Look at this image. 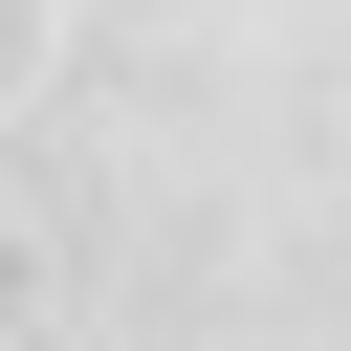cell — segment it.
<instances>
[{
    "label": "cell",
    "mask_w": 351,
    "mask_h": 351,
    "mask_svg": "<svg viewBox=\"0 0 351 351\" xmlns=\"http://www.w3.org/2000/svg\"><path fill=\"white\" fill-rule=\"evenodd\" d=\"M0 351H22V263H0Z\"/></svg>",
    "instance_id": "obj_1"
}]
</instances>
